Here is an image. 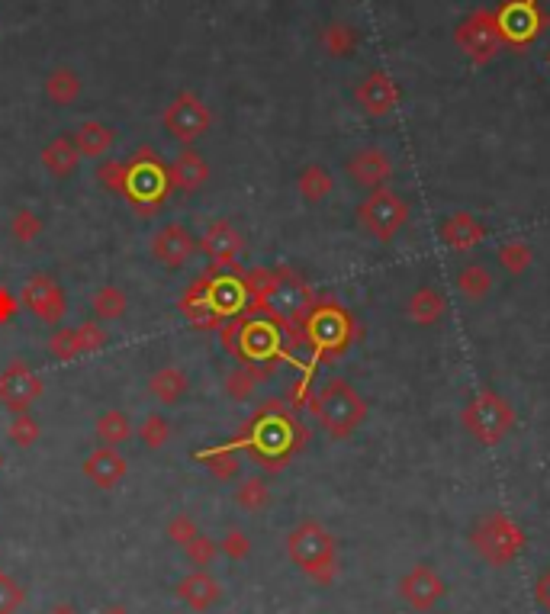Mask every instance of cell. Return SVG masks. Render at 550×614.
Here are the masks:
<instances>
[{"mask_svg":"<svg viewBox=\"0 0 550 614\" xmlns=\"http://www.w3.org/2000/svg\"><path fill=\"white\" fill-rule=\"evenodd\" d=\"M20 306L46 325H62V319L68 316V296L62 290V283L49 274H29L23 280Z\"/></svg>","mask_w":550,"mask_h":614,"instance_id":"8992f818","label":"cell"},{"mask_svg":"<svg viewBox=\"0 0 550 614\" xmlns=\"http://www.w3.org/2000/svg\"><path fill=\"white\" fill-rule=\"evenodd\" d=\"M42 229H46V222H42V216L33 206H20L17 213L10 216V235H13V242H20V245H33L42 235Z\"/></svg>","mask_w":550,"mask_h":614,"instance_id":"836d02e7","label":"cell"},{"mask_svg":"<svg viewBox=\"0 0 550 614\" xmlns=\"http://www.w3.org/2000/svg\"><path fill=\"white\" fill-rule=\"evenodd\" d=\"M200 242L197 235H193L184 222H165V226H158L152 242H148V251H152L155 264L168 267V271H177V267H184L193 254H197Z\"/></svg>","mask_w":550,"mask_h":614,"instance_id":"ba28073f","label":"cell"},{"mask_svg":"<svg viewBox=\"0 0 550 614\" xmlns=\"http://www.w3.org/2000/svg\"><path fill=\"white\" fill-rule=\"evenodd\" d=\"M309 287L293 274H274L271 290L264 293V306L274 312L277 319L300 322L309 316Z\"/></svg>","mask_w":550,"mask_h":614,"instance_id":"8fae6325","label":"cell"},{"mask_svg":"<svg viewBox=\"0 0 550 614\" xmlns=\"http://www.w3.org/2000/svg\"><path fill=\"white\" fill-rule=\"evenodd\" d=\"M444 592H448V586H444V579L438 576V569L428 563H415L409 573L399 579V595H403V602L412 611H431L444 598Z\"/></svg>","mask_w":550,"mask_h":614,"instance_id":"7c38bea8","label":"cell"},{"mask_svg":"<svg viewBox=\"0 0 550 614\" xmlns=\"http://www.w3.org/2000/svg\"><path fill=\"white\" fill-rule=\"evenodd\" d=\"M255 386H258V377H255V373H251L248 367L232 370L229 377H226V393H229L235 402H245L251 393H255Z\"/></svg>","mask_w":550,"mask_h":614,"instance_id":"60d3db41","label":"cell"},{"mask_svg":"<svg viewBox=\"0 0 550 614\" xmlns=\"http://www.w3.org/2000/svg\"><path fill=\"white\" fill-rule=\"evenodd\" d=\"M78 338H81V348H84V354H94V351H100L103 344H107V328H103L97 319H91V322H81L78 325Z\"/></svg>","mask_w":550,"mask_h":614,"instance_id":"ee69618b","label":"cell"},{"mask_svg":"<svg viewBox=\"0 0 550 614\" xmlns=\"http://www.w3.org/2000/svg\"><path fill=\"white\" fill-rule=\"evenodd\" d=\"M49 354L55 357V361H74V357H81L84 348H81V338H78V328H68V325H58L55 332L49 335L46 341Z\"/></svg>","mask_w":550,"mask_h":614,"instance_id":"d590c367","label":"cell"},{"mask_svg":"<svg viewBox=\"0 0 550 614\" xmlns=\"http://www.w3.org/2000/svg\"><path fill=\"white\" fill-rule=\"evenodd\" d=\"M23 605V589H20V582L7 576V573H0V614H13Z\"/></svg>","mask_w":550,"mask_h":614,"instance_id":"7bdbcfd3","label":"cell"},{"mask_svg":"<svg viewBox=\"0 0 550 614\" xmlns=\"http://www.w3.org/2000/svg\"><path fill=\"white\" fill-rule=\"evenodd\" d=\"M100 614H132V611H129L126 605H107Z\"/></svg>","mask_w":550,"mask_h":614,"instance_id":"816d5d0a","label":"cell"},{"mask_svg":"<svg viewBox=\"0 0 550 614\" xmlns=\"http://www.w3.org/2000/svg\"><path fill=\"white\" fill-rule=\"evenodd\" d=\"M168 187H171L168 174L152 161L132 164L126 174V193H132V200H139V203H161Z\"/></svg>","mask_w":550,"mask_h":614,"instance_id":"e0dca14e","label":"cell"},{"mask_svg":"<svg viewBox=\"0 0 550 614\" xmlns=\"http://www.w3.org/2000/svg\"><path fill=\"white\" fill-rule=\"evenodd\" d=\"M39 396H42V377L29 364L10 361L0 370V406L10 415L29 412V406H33Z\"/></svg>","mask_w":550,"mask_h":614,"instance_id":"52a82bcc","label":"cell"},{"mask_svg":"<svg viewBox=\"0 0 550 614\" xmlns=\"http://www.w3.org/2000/svg\"><path fill=\"white\" fill-rule=\"evenodd\" d=\"M126 168H120V164H107V168H100L97 177H100V184H107L110 190H126Z\"/></svg>","mask_w":550,"mask_h":614,"instance_id":"7dc6e473","label":"cell"},{"mask_svg":"<svg viewBox=\"0 0 550 614\" xmlns=\"http://www.w3.org/2000/svg\"><path fill=\"white\" fill-rule=\"evenodd\" d=\"M235 505L245 508V512H261V508L271 505V486H267L264 476H245L239 489H235Z\"/></svg>","mask_w":550,"mask_h":614,"instance_id":"4dcf8cb0","label":"cell"},{"mask_svg":"<svg viewBox=\"0 0 550 614\" xmlns=\"http://www.w3.org/2000/svg\"><path fill=\"white\" fill-rule=\"evenodd\" d=\"M306 332L319 354H338L351 341V319L341 312V306H322L316 312H309Z\"/></svg>","mask_w":550,"mask_h":614,"instance_id":"9c48e42d","label":"cell"},{"mask_svg":"<svg viewBox=\"0 0 550 614\" xmlns=\"http://www.w3.org/2000/svg\"><path fill=\"white\" fill-rule=\"evenodd\" d=\"M81 473L91 479L97 489H116L126 479L129 463H126V457L120 451H116V447H103L100 444L97 451H91V454L84 457Z\"/></svg>","mask_w":550,"mask_h":614,"instance_id":"2e32d148","label":"cell"},{"mask_svg":"<svg viewBox=\"0 0 550 614\" xmlns=\"http://www.w3.org/2000/svg\"><path fill=\"white\" fill-rule=\"evenodd\" d=\"M470 544H473V550H477L489 566L499 569V566H509L518 557V553L525 550L528 537H525V531L518 528V524L509 515L486 512L477 524H473Z\"/></svg>","mask_w":550,"mask_h":614,"instance_id":"3957f363","label":"cell"},{"mask_svg":"<svg viewBox=\"0 0 550 614\" xmlns=\"http://www.w3.org/2000/svg\"><path fill=\"white\" fill-rule=\"evenodd\" d=\"M464 428L477 444L493 447L515 428V406L493 389H483L464 406Z\"/></svg>","mask_w":550,"mask_h":614,"instance_id":"277c9868","label":"cell"},{"mask_svg":"<svg viewBox=\"0 0 550 614\" xmlns=\"http://www.w3.org/2000/svg\"><path fill=\"white\" fill-rule=\"evenodd\" d=\"M483 222L473 219L470 213H454L451 219L441 222V242L448 245L451 251H473L483 242Z\"/></svg>","mask_w":550,"mask_h":614,"instance_id":"44dd1931","label":"cell"},{"mask_svg":"<svg viewBox=\"0 0 550 614\" xmlns=\"http://www.w3.org/2000/svg\"><path fill=\"white\" fill-rule=\"evenodd\" d=\"M78 158H81L78 145L68 139H55L52 145L42 148V164H46V171L52 177H62V181L78 171Z\"/></svg>","mask_w":550,"mask_h":614,"instance_id":"484cf974","label":"cell"},{"mask_svg":"<svg viewBox=\"0 0 550 614\" xmlns=\"http://www.w3.org/2000/svg\"><path fill=\"white\" fill-rule=\"evenodd\" d=\"M203 467L210 470L219 483H229L232 476H239V454L232 451V447H216V451H210L203 457Z\"/></svg>","mask_w":550,"mask_h":614,"instance_id":"8d00e7d4","label":"cell"},{"mask_svg":"<svg viewBox=\"0 0 550 614\" xmlns=\"http://www.w3.org/2000/svg\"><path fill=\"white\" fill-rule=\"evenodd\" d=\"M126 309H129V296L123 287H116V283H103V287H97L91 296V316L100 325L120 322L126 316Z\"/></svg>","mask_w":550,"mask_h":614,"instance_id":"cb8c5ba5","label":"cell"},{"mask_svg":"<svg viewBox=\"0 0 550 614\" xmlns=\"http://www.w3.org/2000/svg\"><path fill=\"white\" fill-rule=\"evenodd\" d=\"M200 251L210 258V264L216 267H232L242 258L245 251V238L242 232L232 226V219H213L206 226L203 238H200Z\"/></svg>","mask_w":550,"mask_h":614,"instance_id":"4fadbf2b","label":"cell"},{"mask_svg":"<svg viewBox=\"0 0 550 614\" xmlns=\"http://www.w3.org/2000/svg\"><path fill=\"white\" fill-rule=\"evenodd\" d=\"M184 553H187V560H190L193 566H213V560L219 557V544L213 541V537L197 534V537H193V541L184 547Z\"/></svg>","mask_w":550,"mask_h":614,"instance_id":"ab89813d","label":"cell"},{"mask_svg":"<svg viewBox=\"0 0 550 614\" xmlns=\"http://www.w3.org/2000/svg\"><path fill=\"white\" fill-rule=\"evenodd\" d=\"M242 344H245V354L248 357H267V354H274L277 351V332L271 325H264V322H251L242 328Z\"/></svg>","mask_w":550,"mask_h":614,"instance_id":"1f68e13d","label":"cell"},{"mask_svg":"<svg viewBox=\"0 0 550 614\" xmlns=\"http://www.w3.org/2000/svg\"><path fill=\"white\" fill-rule=\"evenodd\" d=\"M496 258L502 264V271L522 274V271H528V264H531V248L525 242H505Z\"/></svg>","mask_w":550,"mask_h":614,"instance_id":"f35d334b","label":"cell"},{"mask_svg":"<svg viewBox=\"0 0 550 614\" xmlns=\"http://www.w3.org/2000/svg\"><path fill=\"white\" fill-rule=\"evenodd\" d=\"M206 296H210V306L219 312V316H229V312H239L242 309L245 283H239V280H216Z\"/></svg>","mask_w":550,"mask_h":614,"instance_id":"d6a6232c","label":"cell"},{"mask_svg":"<svg viewBox=\"0 0 550 614\" xmlns=\"http://www.w3.org/2000/svg\"><path fill=\"white\" fill-rule=\"evenodd\" d=\"M94 434H97V441H100L103 447H116V451H120L123 444H129L132 438H136V425L129 422V415H126V412H120V409H107V412H100V415H97Z\"/></svg>","mask_w":550,"mask_h":614,"instance_id":"603a6c76","label":"cell"},{"mask_svg":"<svg viewBox=\"0 0 550 614\" xmlns=\"http://www.w3.org/2000/svg\"><path fill=\"white\" fill-rule=\"evenodd\" d=\"M0 467H4V454H0Z\"/></svg>","mask_w":550,"mask_h":614,"instance_id":"f5cc1de1","label":"cell"},{"mask_svg":"<svg viewBox=\"0 0 550 614\" xmlns=\"http://www.w3.org/2000/svg\"><path fill=\"white\" fill-rule=\"evenodd\" d=\"M296 190H300V197L306 203H322L332 197L335 177L325 171L322 164H309V168H303L300 177H296Z\"/></svg>","mask_w":550,"mask_h":614,"instance_id":"4316f807","label":"cell"},{"mask_svg":"<svg viewBox=\"0 0 550 614\" xmlns=\"http://www.w3.org/2000/svg\"><path fill=\"white\" fill-rule=\"evenodd\" d=\"M136 438L148 447V451H161L171 441V422L161 412H148L142 425L136 428Z\"/></svg>","mask_w":550,"mask_h":614,"instance_id":"e575fe53","label":"cell"},{"mask_svg":"<svg viewBox=\"0 0 550 614\" xmlns=\"http://www.w3.org/2000/svg\"><path fill=\"white\" fill-rule=\"evenodd\" d=\"M345 171H348L354 187L370 193V190L386 187V181H390V174H393V164H390V158H386L383 148H361V152L351 155Z\"/></svg>","mask_w":550,"mask_h":614,"instance_id":"9a60e30c","label":"cell"},{"mask_svg":"<svg viewBox=\"0 0 550 614\" xmlns=\"http://www.w3.org/2000/svg\"><path fill=\"white\" fill-rule=\"evenodd\" d=\"M7 438L17 447H33L42 438V428L36 422V415L33 412H17V415H13L10 425H7Z\"/></svg>","mask_w":550,"mask_h":614,"instance_id":"74e56055","label":"cell"},{"mask_svg":"<svg viewBox=\"0 0 550 614\" xmlns=\"http://www.w3.org/2000/svg\"><path fill=\"white\" fill-rule=\"evenodd\" d=\"M312 412H316V422L322 425V431L329 434V438L345 441L367 418V402L348 380L335 377L319 389L316 399H312Z\"/></svg>","mask_w":550,"mask_h":614,"instance_id":"6da1fadb","label":"cell"},{"mask_svg":"<svg viewBox=\"0 0 550 614\" xmlns=\"http://www.w3.org/2000/svg\"><path fill=\"white\" fill-rule=\"evenodd\" d=\"M457 293L467 299V303H483V299L493 293V287H496V277L489 274V267H483V264H464L457 271Z\"/></svg>","mask_w":550,"mask_h":614,"instance_id":"d4e9b609","label":"cell"},{"mask_svg":"<svg viewBox=\"0 0 550 614\" xmlns=\"http://www.w3.org/2000/svg\"><path fill=\"white\" fill-rule=\"evenodd\" d=\"M74 91H78V84H74V81H71V74H65V71H58L55 78L49 81V94H52L58 103H68Z\"/></svg>","mask_w":550,"mask_h":614,"instance_id":"bcb514c9","label":"cell"},{"mask_svg":"<svg viewBox=\"0 0 550 614\" xmlns=\"http://www.w3.org/2000/svg\"><path fill=\"white\" fill-rule=\"evenodd\" d=\"M358 100H361V107L370 113V116H383V113H390L393 110V103H396V91H393V84L383 78V74H374L361 91H358Z\"/></svg>","mask_w":550,"mask_h":614,"instance_id":"f546056e","label":"cell"},{"mask_svg":"<svg viewBox=\"0 0 550 614\" xmlns=\"http://www.w3.org/2000/svg\"><path fill=\"white\" fill-rule=\"evenodd\" d=\"M148 393L152 399H158L161 406H177L187 393H190V377L184 367L177 364H165L152 373V380H148Z\"/></svg>","mask_w":550,"mask_h":614,"instance_id":"ffe728a7","label":"cell"},{"mask_svg":"<svg viewBox=\"0 0 550 614\" xmlns=\"http://www.w3.org/2000/svg\"><path fill=\"white\" fill-rule=\"evenodd\" d=\"M460 42L467 46V52L477 58V62H486L489 55H493L499 49V29H496V20H489V17H477V20H470L464 26V33H460Z\"/></svg>","mask_w":550,"mask_h":614,"instance_id":"7402d4cb","label":"cell"},{"mask_svg":"<svg viewBox=\"0 0 550 614\" xmlns=\"http://www.w3.org/2000/svg\"><path fill=\"white\" fill-rule=\"evenodd\" d=\"M168 181L174 190L187 193V197L190 193H200L206 187V181H210V164H206V158L197 152V148H184L171 164Z\"/></svg>","mask_w":550,"mask_h":614,"instance_id":"ac0fdd59","label":"cell"},{"mask_svg":"<svg viewBox=\"0 0 550 614\" xmlns=\"http://www.w3.org/2000/svg\"><path fill=\"white\" fill-rule=\"evenodd\" d=\"M358 222L367 235L377 238V242H390V238H396L409 222V203L390 187L370 190L358 206Z\"/></svg>","mask_w":550,"mask_h":614,"instance_id":"5b68a950","label":"cell"},{"mask_svg":"<svg viewBox=\"0 0 550 614\" xmlns=\"http://www.w3.org/2000/svg\"><path fill=\"white\" fill-rule=\"evenodd\" d=\"M116 142V132L103 123H84L78 126V136H74V145L84 158H103L113 148Z\"/></svg>","mask_w":550,"mask_h":614,"instance_id":"83f0119b","label":"cell"},{"mask_svg":"<svg viewBox=\"0 0 550 614\" xmlns=\"http://www.w3.org/2000/svg\"><path fill=\"white\" fill-rule=\"evenodd\" d=\"M534 598H538V605L550 614V569H544L541 579L534 582Z\"/></svg>","mask_w":550,"mask_h":614,"instance_id":"681fc988","label":"cell"},{"mask_svg":"<svg viewBox=\"0 0 550 614\" xmlns=\"http://www.w3.org/2000/svg\"><path fill=\"white\" fill-rule=\"evenodd\" d=\"M46 614H81V611L74 608L71 602H58V605H52V608H49Z\"/></svg>","mask_w":550,"mask_h":614,"instance_id":"f907efd6","label":"cell"},{"mask_svg":"<svg viewBox=\"0 0 550 614\" xmlns=\"http://www.w3.org/2000/svg\"><path fill=\"white\" fill-rule=\"evenodd\" d=\"M17 312H20V299L13 296L7 287H0V325L10 322L13 316H17Z\"/></svg>","mask_w":550,"mask_h":614,"instance_id":"c3c4849f","label":"cell"},{"mask_svg":"<svg viewBox=\"0 0 550 614\" xmlns=\"http://www.w3.org/2000/svg\"><path fill=\"white\" fill-rule=\"evenodd\" d=\"M165 126H168V132L177 142L190 145V142H197L206 129H210V113H206V107L197 97L184 94V97H177L171 103V110L165 113Z\"/></svg>","mask_w":550,"mask_h":614,"instance_id":"5bb4252c","label":"cell"},{"mask_svg":"<svg viewBox=\"0 0 550 614\" xmlns=\"http://www.w3.org/2000/svg\"><path fill=\"white\" fill-rule=\"evenodd\" d=\"M219 553H226L229 560H245L248 553H251V541H248V534L239 531V528H232L226 537L219 541Z\"/></svg>","mask_w":550,"mask_h":614,"instance_id":"f6af8a7d","label":"cell"},{"mask_svg":"<svg viewBox=\"0 0 550 614\" xmlns=\"http://www.w3.org/2000/svg\"><path fill=\"white\" fill-rule=\"evenodd\" d=\"M174 592L190 611H210V608L219 605V598H222V586L210 573H206V569H197V573L184 576L181 582H177Z\"/></svg>","mask_w":550,"mask_h":614,"instance_id":"d6986e66","label":"cell"},{"mask_svg":"<svg viewBox=\"0 0 550 614\" xmlns=\"http://www.w3.org/2000/svg\"><path fill=\"white\" fill-rule=\"evenodd\" d=\"M287 557L312 582L329 586V582L335 579V569H338L335 537L329 534V528H322L319 521H300L287 534Z\"/></svg>","mask_w":550,"mask_h":614,"instance_id":"7a4b0ae2","label":"cell"},{"mask_svg":"<svg viewBox=\"0 0 550 614\" xmlns=\"http://www.w3.org/2000/svg\"><path fill=\"white\" fill-rule=\"evenodd\" d=\"M541 23L544 20H541L538 0H509L496 17L499 36L509 46H528V42H534L541 33Z\"/></svg>","mask_w":550,"mask_h":614,"instance_id":"30bf717a","label":"cell"},{"mask_svg":"<svg viewBox=\"0 0 550 614\" xmlns=\"http://www.w3.org/2000/svg\"><path fill=\"white\" fill-rule=\"evenodd\" d=\"M444 296L435 287H419L409 299V316L415 325H435L444 316Z\"/></svg>","mask_w":550,"mask_h":614,"instance_id":"f1b7e54d","label":"cell"},{"mask_svg":"<svg viewBox=\"0 0 550 614\" xmlns=\"http://www.w3.org/2000/svg\"><path fill=\"white\" fill-rule=\"evenodd\" d=\"M197 534H200L197 521H193L187 512H177V515L168 521V541H171L174 547H187Z\"/></svg>","mask_w":550,"mask_h":614,"instance_id":"b9f144b4","label":"cell"}]
</instances>
